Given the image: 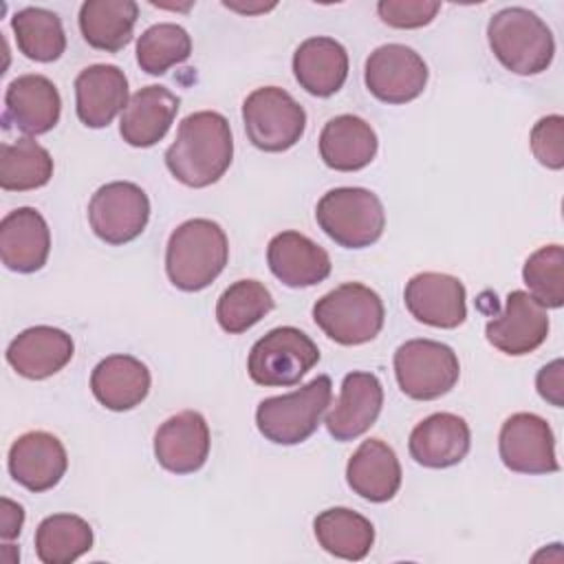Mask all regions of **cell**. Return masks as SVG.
<instances>
[{
	"instance_id": "cell-1",
	"label": "cell",
	"mask_w": 564,
	"mask_h": 564,
	"mask_svg": "<svg viewBox=\"0 0 564 564\" xmlns=\"http://www.w3.org/2000/svg\"><path fill=\"white\" fill-rule=\"evenodd\" d=\"M234 139L229 121L214 110L187 115L176 130V139L165 150L170 174L187 187H207L229 170Z\"/></svg>"
},
{
	"instance_id": "cell-2",
	"label": "cell",
	"mask_w": 564,
	"mask_h": 564,
	"mask_svg": "<svg viewBox=\"0 0 564 564\" xmlns=\"http://www.w3.org/2000/svg\"><path fill=\"white\" fill-rule=\"evenodd\" d=\"M229 260V240L223 227L209 218L181 223L165 247V273L187 293L207 289Z\"/></svg>"
},
{
	"instance_id": "cell-3",
	"label": "cell",
	"mask_w": 564,
	"mask_h": 564,
	"mask_svg": "<svg viewBox=\"0 0 564 564\" xmlns=\"http://www.w3.org/2000/svg\"><path fill=\"white\" fill-rule=\"evenodd\" d=\"M487 40L496 59L516 75H538L551 66L555 55L551 29L524 7L494 13L487 24Z\"/></svg>"
},
{
	"instance_id": "cell-4",
	"label": "cell",
	"mask_w": 564,
	"mask_h": 564,
	"mask_svg": "<svg viewBox=\"0 0 564 564\" xmlns=\"http://www.w3.org/2000/svg\"><path fill=\"white\" fill-rule=\"evenodd\" d=\"M333 381L328 375H317L302 388L262 399L256 408L258 432L275 445L304 443L322 423L326 408L330 405Z\"/></svg>"
},
{
	"instance_id": "cell-5",
	"label": "cell",
	"mask_w": 564,
	"mask_h": 564,
	"mask_svg": "<svg viewBox=\"0 0 564 564\" xmlns=\"http://www.w3.org/2000/svg\"><path fill=\"white\" fill-rule=\"evenodd\" d=\"M313 319L328 339L341 346H359L381 333L386 311L370 286L344 282L315 302Z\"/></svg>"
},
{
	"instance_id": "cell-6",
	"label": "cell",
	"mask_w": 564,
	"mask_h": 564,
	"mask_svg": "<svg viewBox=\"0 0 564 564\" xmlns=\"http://www.w3.org/2000/svg\"><path fill=\"white\" fill-rule=\"evenodd\" d=\"M319 229L339 247L364 249L375 245L386 229L379 196L366 187H335L315 207Z\"/></svg>"
},
{
	"instance_id": "cell-7",
	"label": "cell",
	"mask_w": 564,
	"mask_h": 564,
	"mask_svg": "<svg viewBox=\"0 0 564 564\" xmlns=\"http://www.w3.org/2000/svg\"><path fill=\"white\" fill-rule=\"evenodd\" d=\"M319 361L317 344L295 326H278L262 335L249 350L247 372L253 383L289 388Z\"/></svg>"
},
{
	"instance_id": "cell-8",
	"label": "cell",
	"mask_w": 564,
	"mask_h": 564,
	"mask_svg": "<svg viewBox=\"0 0 564 564\" xmlns=\"http://www.w3.org/2000/svg\"><path fill=\"white\" fill-rule=\"evenodd\" d=\"M392 364L401 392L414 401L447 394L460 377L456 352L434 339H408L397 348Z\"/></svg>"
},
{
	"instance_id": "cell-9",
	"label": "cell",
	"mask_w": 564,
	"mask_h": 564,
	"mask_svg": "<svg viewBox=\"0 0 564 564\" xmlns=\"http://www.w3.org/2000/svg\"><path fill=\"white\" fill-rule=\"evenodd\" d=\"M242 121L249 141L258 150L284 152L302 139L306 112L284 88L262 86L247 95Z\"/></svg>"
},
{
	"instance_id": "cell-10",
	"label": "cell",
	"mask_w": 564,
	"mask_h": 564,
	"mask_svg": "<svg viewBox=\"0 0 564 564\" xmlns=\"http://www.w3.org/2000/svg\"><path fill=\"white\" fill-rule=\"evenodd\" d=\"M150 220L148 194L130 181L101 185L88 203L93 234L108 245H126L139 238Z\"/></svg>"
},
{
	"instance_id": "cell-11",
	"label": "cell",
	"mask_w": 564,
	"mask_h": 564,
	"mask_svg": "<svg viewBox=\"0 0 564 564\" xmlns=\"http://www.w3.org/2000/svg\"><path fill=\"white\" fill-rule=\"evenodd\" d=\"M364 82L379 101L408 104L425 90L427 64L405 44H383L368 55Z\"/></svg>"
},
{
	"instance_id": "cell-12",
	"label": "cell",
	"mask_w": 564,
	"mask_h": 564,
	"mask_svg": "<svg viewBox=\"0 0 564 564\" xmlns=\"http://www.w3.org/2000/svg\"><path fill=\"white\" fill-rule=\"evenodd\" d=\"M498 452L505 467L516 474H553L560 469L553 430L533 412H516L502 423Z\"/></svg>"
},
{
	"instance_id": "cell-13",
	"label": "cell",
	"mask_w": 564,
	"mask_h": 564,
	"mask_svg": "<svg viewBox=\"0 0 564 564\" xmlns=\"http://www.w3.org/2000/svg\"><path fill=\"white\" fill-rule=\"evenodd\" d=\"M487 341L505 355L520 357L540 348L549 335L546 308L527 291H511L500 315L485 326Z\"/></svg>"
},
{
	"instance_id": "cell-14",
	"label": "cell",
	"mask_w": 564,
	"mask_h": 564,
	"mask_svg": "<svg viewBox=\"0 0 564 564\" xmlns=\"http://www.w3.org/2000/svg\"><path fill=\"white\" fill-rule=\"evenodd\" d=\"M467 295L458 278L423 271L405 284L403 302L410 315L434 328H456L467 317Z\"/></svg>"
},
{
	"instance_id": "cell-15",
	"label": "cell",
	"mask_w": 564,
	"mask_h": 564,
	"mask_svg": "<svg viewBox=\"0 0 564 564\" xmlns=\"http://www.w3.org/2000/svg\"><path fill=\"white\" fill-rule=\"evenodd\" d=\"M62 99L55 84L44 75H20L4 93V128H15L24 134H44L59 121Z\"/></svg>"
},
{
	"instance_id": "cell-16",
	"label": "cell",
	"mask_w": 564,
	"mask_h": 564,
	"mask_svg": "<svg viewBox=\"0 0 564 564\" xmlns=\"http://www.w3.org/2000/svg\"><path fill=\"white\" fill-rule=\"evenodd\" d=\"M11 478L33 494L53 489L68 469V456L57 436L33 430L18 436L9 449Z\"/></svg>"
},
{
	"instance_id": "cell-17",
	"label": "cell",
	"mask_w": 564,
	"mask_h": 564,
	"mask_svg": "<svg viewBox=\"0 0 564 564\" xmlns=\"http://www.w3.org/2000/svg\"><path fill=\"white\" fill-rule=\"evenodd\" d=\"M209 425L196 410L163 421L154 434V456L172 474H194L209 456Z\"/></svg>"
},
{
	"instance_id": "cell-18",
	"label": "cell",
	"mask_w": 564,
	"mask_h": 564,
	"mask_svg": "<svg viewBox=\"0 0 564 564\" xmlns=\"http://www.w3.org/2000/svg\"><path fill=\"white\" fill-rule=\"evenodd\" d=\"M383 388L377 375L352 370L341 381L335 408L326 414V430L335 441H355L366 434L379 419Z\"/></svg>"
},
{
	"instance_id": "cell-19",
	"label": "cell",
	"mask_w": 564,
	"mask_h": 564,
	"mask_svg": "<svg viewBox=\"0 0 564 564\" xmlns=\"http://www.w3.org/2000/svg\"><path fill=\"white\" fill-rule=\"evenodd\" d=\"M471 447V432L463 416L452 412H434L410 432V456L430 469L458 465Z\"/></svg>"
},
{
	"instance_id": "cell-20",
	"label": "cell",
	"mask_w": 564,
	"mask_h": 564,
	"mask_svg": "<svg viewBox=\"0 0 564 564\" xmlns=\"http://www.w3.org/2000/svg\"><path fill=\"white\" fill-rule=\"evenodd\" d=\"M51 251V229L33 207H18L0 220V260L9 271L35 273Z\"/></svg>"
},
{
	"instance_id": "cell-21",
	"label": "cell",
	"mask_w": 564,
	"mask_h": 564,
	"mask_svg": "<svg viewBox=\"0 0 564 564\" xmlns=\"http://www.w3.org/2000/svg\"><path fill=\"white\" fill-rule=\"evenodd\" d=\"M267 262L271 273L289 289H306L330 275V256L300 231H282L269 240Z\"/></svg>"
},
{
	"instance_id": "cell-22",
	"label": "cell",
	"mask_w": 564,
	"mask_h": 564,
	"mask_svg": "<svg viewBox=\"0 0 564 564\" xmlns=\"http://www.w3.org/2000/svg\"><path fill=\"white\" fill-rule=\"evenodd\" d=\"M128 101V79L115 64H93L75 77V110L86 128H106Z\"/></svg>"
},
{
	"instance_id": "cell-23",
	"label": "cell",
	"mask_w": 564,
	"mask_h": 564,
	"mask_svg": "<svg viewBox=\"0 0 564 564\" xmlns=\"http://www.w3.org/2000/svg\"><path fill=\"white\" fill-rule=\"evenodd\" d=\"M75 352L73 337L55 326H31L7 348L9 366L26 379H46L59 372Z\"/></svg>"
},
{
	"instance_id": "cell-24",
	"label": "cell",
	"mask_w": 564,
	"mask_h": 564,
	"mask_svg": "<svg viewBox=\"0 0 564 564\" xmlns=\"http://www.w3.org/2000/svg\"><path fill=\"white\" fill-rule=\"evenodd\" d=\"M181 99L165 86H145L137 90L119 119V134L132 148L159 143L178 112Z\"/></svg>"
},
{
	"instance_id": "cell-25",
	"label": "cell",
	"mask_w": 564,
	"mask_h": 564,
	"mask_svg": "<svg viewBox=\"0 0 564 564\" xmlns=\"http://www.w3.org/2000/svg\"><path fill=\"white\" fill-rule=\"evenodd\" d=\"M150 383L148 366L132 355H110L101 359L90 375L95 399L112 412H126L143 403Z\"/></svg>"
},
{
	"instance_id": "cell-26",
	"label": "cell",
	"mask_w": 564,
	"mask_h": 564,
	"mask_svg": "<svg viewBox=\"0 0 564 564\" xmlns=\"http://www.w3.org/2000/svg\"><path fill=\"white\" fill-rule=\"evenodd\" d=\"M348 487L364 500L388 502L401 487V465L381 438L364 441L346 465Z\"/></svg>"
},
{
	"instance_id": "cell-27",
	"label": "cell",
	"mask_w": 564,
	"mask_h": 564,
	"mask_svg": "<svg viewBox=\"0 0 564 564\" xmlns=\"http://www.w3.org/2000/svg\"><path fill=\"white\" fill-rule=\"evenodd\" d=\"M293 75L306 93L330 97L348 77V53L335 37H308L293 53Z\"/></svg>"
},
{
	"instance_id": "cell-28",
	"label": "cell",
	"mask_w": 564,
	"mask_h": 564,
	"mask_svg": "<svg viewBox=\"0 0 564 564\" xmlns=\"http://www.w3.org/2000/svg\"><path fill=\"white\" fill-rule=\"evenodd\" d=\"M379 141L368 121L357 115H337L326 121L319 134V156L337 172H357L377 154Z\"/></svg>"
},
{
	"instance_id": "cell-29",
	"label": "cell",
	"mask_w": 564,
	"mask_h": 564,
	"mask_svg": "<svg viewBox=\"0 0 564 564\" xmlns=\"http://www.w3.org/2000/svg\"><path fill=\"white\" fill-rule=\"evenodd\" d=\"M139 18L132 0H86L79 7V31L88 46L117 53L130 44Z\"/></svg>"
},
{
	"instance_id": "cell-30",
	"label": "cell",
	"mask_w": 564,
	"mask_h": 564,
	"mask_svg": "<svg viewBox=\"0 0 564 564\" xmlns=\"http://www.w3.org/2000/svg\"><path fill=\"white\" fill-rule=\"evenodd\" d=\"M313 531L326 553L348 562L364 560L375 544L372 522L348 507H333L317 513Z\"/></svg>"
},
{
	"instance_id": "cell-31",
	"label": "cell",
	"mask_w": 564,
	"mask_h": 564,
	"mask_svg": "<svg viewBox=\"0 0 564 564\" xmlns=\"http://www.w3.org/2000/svg\"><path fill=\"white\" fill-rule=\"evenodd\" d=\"M11 29L18 51L33 62H55L66 51V35L57 13L42 7H24L13 13Z\"/></svg>"
},
{
	"instance_id": "cell-32",
	"label": "cell",
	"mask_w": 564,
	"mask_h": 564,
	"mask_svg": "<svg viewBox=\"0 0 564 564\" xmlns=\"http://www.w3.org/2000/svg\"><path fill=\"white\" fill-rule=\"evenodd\" d=\"M90 549L93 529L75 513H53L37 524L35 553L44 564H70Z\"/></svg>"
},
{
	"instance_id": "cell-33",
	"label": "cell",
	"mask_w": 564,
	"mask_h": 564,
	"mask_svg": "<svg viewBox=\"0 0 564 564\" xmlns=\"http://www.w3.org/2000/svg\"><path fill=\"white\" fill-rule=\"evenodd\" d=\"M53 176V159L33 139L0 145V187L4 192H29L44 187Z\"/></svg>"
},
{
	"instance_id": "cell-34",
	"label": "cell",
	"mask_w": 564,
	"mask_h": 564,
	"mask_svg": "<svg viewBox=\"0 0 564 564\" xmlns=\"http://www.w3.org/2000/svg\"><path fill=\"white\" fill-rule=\"evenodd\" d=\"M273 308L271 291L258 280L229 284L216 304V319L229 335H240L256 326Z\"/></svg>"
},
{
	"instance_id": "cell-35",
	"label": "cell",
	"mask_w": 564,
	"mask_h": 564,
	"mask_svg": "<svg viewBox=\"0 0 564 564\" xmlns=\"http://www.w3.org/2000/svg\"><path fill=\"white\" fill-rule=\"evenodd\" d=\"M192 55L189 33L174 22L148 26L137 42V62L148 75H163Z\"/></svg>"
},
{
	"instance_id": "cell-36",
	"label": "cell",
	"mask_w": 564,
	"mask_h": 564,
	"mask_svg": "<svg viewBox=\"0 0 564 564\" xmlns=\"http://www.w3.org/2000/svg\"><path fill=\"white\" fill-rule=\"evenodd\" d=\"M522 280L544 308H560L564 304V249L562 245H544L533 251L524 267Z\"/></svg>"
},
{
	"instance_id": "cell-37",
	"label": "cell",
	"mask_w": 564,
	"mask_h": 564,
	"mask_svg": "<svg viewBox=\"0 0 564 564\" xmlns=\"http://www.w3.org/2000/svg\"><path fill=\"white\" fill-rule=\"evenodd\" d=\"M441 11V2L434 0H381L377 13L383 24L392 29H421L430 24Z\"/></svg>"
},
{
	"instance_id": "cell-38",
	"label": "cell",
	"mask_w": 564,
	"mask_h": 564,
	"mask_svg": "<svg viewBox=\"0 0 564 564\" xmlns=\"http://www.w3.org/2000/svg\"><path fill=\"white\" fill-rule=\"evenodd\" d=\"M533 156L549 170L564 167V119L562 115L542 117L531 130Z\"/></svg>"
},
{
	"instance_id": "cell-39",
	"label": "cell",
	"mask_w": 564,
	"mask_h": 564,
	"mask_svg": "<svg viewBox=\"0 0 564 564\" xmlns=\"http://www.w3.org/2000/svg\"><path fill=\"white\" fill-rule=\"evenodd\" d=\"M535 388L544 401L555 408L564 405V361L553 359L544 368H540L535 377Z\"/></svg>"
},
{
	"instance_id": "cell-40",
	"label": "cell",
	"mask_w": 564,
	"mask_h": 564,
	"mask_svg": "<svg viewBox=\"0 0 564 564\" xmlns=\"http://www.w3.org/2000/svg\"><path fill=\"white\" fill-rule=\"evenodd\" d=\"M22 522H24V509L13 500L2 498L0 500V538L2 540L18 538L22 531Z\"/></svg>"
}]
</instances>
